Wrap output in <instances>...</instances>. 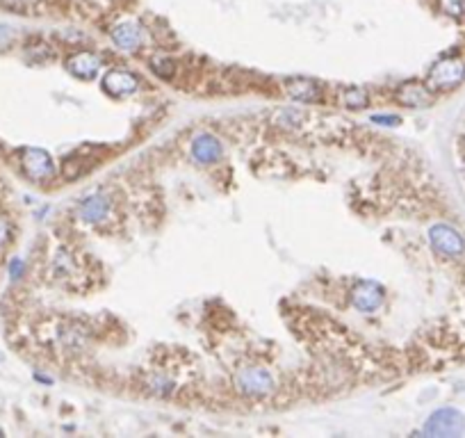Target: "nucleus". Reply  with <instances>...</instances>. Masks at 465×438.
Instances as JSON below:
<instances>
[{"label":"nucleus","instance_id":"1","mask_svg":"<svg viewBox=\"0 0 465 438\" xmlns=\"http://www.w3.org/2000/svg\"><path fill=\"white\" fill-rule=\"evenodd\" d=\"M465 80V62L461 57H442L429 69L427 87L433 91H449L456 89Z\"/></svg>","mask_w":465,"mask_h":438},{"label":"nucleus","instance_id":"2","mask_svg":"<svg viewBox=\"0 0 465 438\" xmlns=\"http://www.w3.org/2000/svg\"><path fill=\"white\" fill-rule=\"evenodd\" d=\"M235 388L247 397H269L276 391L274 375L267 368H258V365H245L235 372Z\"/></svg>","mask_w":465,"mask_h":438},{"label":"nucleus","instance_id":"3","mask_svg":"<svg viewBox=\"0 0 465 438\" xmlns=\"http://www.w3.org/2000/svg\"><path fill=\"white\" fill-rule=\"evenodd\" d=\"M429 242L442 258H461L465 254V238L449 224H433L429 228Z\"/></svg>","mask_w":465,"mask_h":438},{"label":"nucleus","instance_id":"4","mask_svg":"<svg viewBox=\"0 0 465 438\" xmlns=\"http://www.w3.org/2000/svg\"><path fill=\"white\" fill-rule=\"evenodd\" d=\"M465 432V418L456 408H438L435 413L429 415L424 434L433 438H454Z\"/></svg>","mask_w":465,"mask_h":438},{"label":"nucleus","instance_id":"5","mask_svg":"<svg viewBox=\"0 0 465 438\" xmlns=\"http://www.w3.org/2000/svg\"><path fill=\"white\" fill-rule=\"evenodd\" d=\"M21 164H23L25 174L32 178V181L44 183L48 178H53L55 174V162L53 157L46 153L44 149H34L27 146L21 151Z\"/></svg>","mask_w":465,"mask_h":438},{"label":"nucleus","instance_id":"6","mask_svg":"<svg viewBox=\"0 0 465 438\" xmlns=\"http://www.w3.org/2000/svg\"><path fill=\"white\" fill-rule=\"evenodd\" d=\"M385 292L376 281H361L352 290V306L361 313H374L383 306Z\"/></svg>","mask_w":465,"mask_h":438},{"label":"nucleus","instance_id":"7","mask_svg":"<svg viewBox=\"0 0 465 438\" xmlns=\"http://www.w3.org/2000/svg\"><path fill=\"white\" fill-rule=\"evenodd\" d=\"M139 89L137 76L131 74L128 69H112L103 76V91L114 98L131 96Z\"/></svg>","mask_w":465,"mask_h":438},{"label":"nucleus","instance_id":"8","mask_svg":"<svg viewBox=\"0 0 465 438\" xmlns=\"http://www.w3.org/2000/svg\"><path fill=\"white\" fill-rule=\"evenodd\" d=\"M285 91H288L290 98L306 105L324 100V87L317 80H313V78H290V80H285Z\"/></svg>","mask_w":465,"mask_h":438},{"label":"nucleus","instance_id":"9","mask_svg":"<svg viewBox=\"0 0 465 438\" xmlns=\"http://www.w3.org/2000/svg\"><path fill=\"white\" fill-rule=\"evenodd\" d=\"M112 212V204L105 195H89L80 201L78 206V215H80L82 221L87 224H101Z\"/></svg>","mask_w":465,"mask_h":438},{"label":"nucleus","instance_id":"10","mask_svg":"<svg viewBox=\"0 0 465 438\" xmlns=\"http://www.w3.org/2000/svg\"><path fill=\"white\" fill-rule=\"evenodd\" d=\"M397 103L404 105V107H429L433 103V91L427 87V85H420V83H404L402 87L397 89Z\"/></svg>","mask_w":465,"mask_h":438},{"label":"nucleus","instance_id":"11","mask_svg":"<svg viewBox=\"0 0 465 438\" xmlns=\"http://www.w3.org/2000/svg\"><path fill=\"white\" fill-rule=\"evenodd\" d=\"M110 37L114 41V46L121 50H128V53H133V50H137L141 44H144V32H141V28L137 23H131V21L112 28Z\"/></svg>","mask_w":465,"mask_h":438},{"label":"nucleus","instance_id":"12","mask_svg":"<svg viewBox=\"0 0 465 438\" xmlns=\"http://www.w3.org/2000/svg\"><path fill=\"white\" fill-rule=\"evenodd\" d=\"M101 64L103 62H101V57H98V55L82 50V53H76V55L69 57L67 69L76 78H80V80H91V78H96V74L101 71Z\"/></svg>","mask_w":465,"mask_h":438},{"label":"nucleus","instance_id":"13","mask_svg":"<svg viewBox=\"0 0 465 438\" xmlns=\"http://www.w3.org/2000/svg\"><path fill=\"white\" fill-rule=\"evenodd\" d=\"M221 153H224V146H221V142L214 138V135L203 133L192 140V155H194L199 162L212 164L219 160Z\"/></svg>","mask_w":465,"mask_h":438},{"label":"nucleus","instance_id":"14","mask_svg":"<svg viewBox=\"0 0 465 438\" xmlns=\"http://www.w3.org/2000/svg\"><path fill=\"white\" fill-rule=\"evenodd\" d=\"M340 100L347 110H365L370 105V94L361 87H349L340 94Z\"/></svg>","mask_w":465,"mask_h":438},{"label":"nucleus","instance_id":"15","mask_svg":"<svg viewBox=\"0 0 465 438\" xmlns=\"http://www.w3.org/2000/svg\"><path fill=\"white\" fill-rule=\"evenodd\" d=\"M148 67H151V71L157 76V78H164V80H171L176 74V62L174 57L169 55H153L151 60H148Z\"/></svg>","mask_w":465,"mask_h":438},{"label":"nucleus","instance_id":"16","mask_svg":"<svg viewBox=\"0 0 465 438\" xmlns=\"http://www.w3.org/2000/svg\"><path fill=\"white\" fill-rule=\"evenodd\" d=\"M440 12L447 14L449 19H463L465 17V0H438Z\"/></svg>","mask_w":465,"mask_h":438},{"label":"nucleus","instance_id":"17","mask_svg":"<svg viewBox=\"0 0 465 438\" xmlns=\"http://www.w3.org/2000/svg\"><path fill=\"white\" fill-rule=\"evenodd\" d=\"M14 44V30L12 28L0 25V50H7Z\"/></svg>","mask_w":465,"mask_h":438},{"label":"nucleus","instance_id":"18","mask_svg":"<svg viewBox=\"0 0 465 438\" xmlns=\"http://www.w3.org/2000/svg\"><path fill=\"white\" fill-rule=\"evenodd\" d=\"M372 121H374V124H378V126H397L399 124V117H397V114H374V117H372Z\"/></svg>","mask_w":465,"mask_h":438},{"label":"nucleus","instance_id":"19","mask_svg":"<svg viewBox=\"0 0 465 438\" xmlns=\"http://www.w3.org/2000/svg\"><path fill=\"white\" fill-rule=\"evenodd\" d=\"M10 233H12L10 221H7L3 215H0V247H5V244H7V240H10Z\"/></svg>","mask_w":465,"mask_h":438},{"label":"nucleus","instance_id":"20","mask_svg":"<svg viewBox=\"0 0 465 438\" xmlns=\"http://www.w3.org/2000/svg\"><path fill=\"white\" fill-rule=\"evenodd\" d=\"M23 267H25L23 261H19V258H16V261H12V265H10L12 278H21V274H23Z\"/></svg>","mask_w":465,"mask_h":438}]
</instances>
